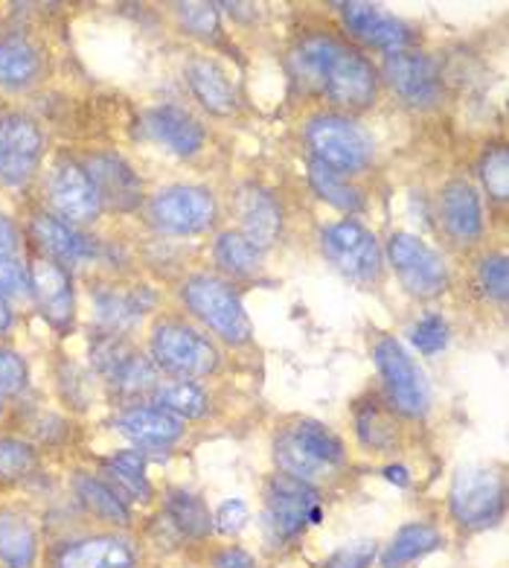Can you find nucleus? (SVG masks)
<instances>
[{"label": "nucleus", "instance_id": "obj_13", "mask_svg": "<svg viewBox=\"0 0 509 568\" xmlns=\"http://www.w3.org/2000/svg\"><path fill=\"white\" fill-rule=\"evenodd\" d=\"M324 91L344 109H367L376 100V73L373 64L355 50L340 48L326 68Z\"/></svg>", "mask_w": 509, "mask_h": 568}, {"label": "nucleus", "instance_id": "obj_11", "mask_svg": "<svg viewBox=\"0 0 509 568\" xmlns=\"http://www.w3.org/2000/svg\"><path fill=\"white\" fill-rule=\"evenodd\" d=\"M47 193H50V204L55 207V213L68 219V225H85L102 211V199L93 187L91 175L73 161L55 164V170L50 172Z\"/></svg>", "mask_w": 509, "mask_h": 568}, {"label": "nucleus", "instance_id": "obj_48", "mask_svg": "<svg viewBox=\"0 0 509 568\" xmlns=\"http://www.w3.org/2000/svg\"><path fill=\"white\" fill-rule=\"evenodd\" d=\"M18 248V231L7 216H0V254H12Z\"/></svg>", "mask_w": 509, "mask_h": 568}, {"label": "nucleus", "instance_id": "obj_15", "mask_svg": "<svg viewBox=\"0 0 509 568\" xmlns=\"http://www.w3.org/2000/svg\"><path fill=\"white\" fill-rule=\"evenodd\" d=\"M387 82L408 105H431L440 97V79L428 55L394 53L385 64Z\"/></svg>", "mask_w": 509, "mask_h": 568}, {"label": "nucleus", "instance_id": "obj_40", "mask_svg": "<svg viewBox=\"0 0 509 568\" xmlns=\"http://www.w3.org/2000/svg\"><path fill=\"white\" fill-rule=\"evenodd\" d=\"M480 179L487 184L489 195H495L498 202H503L509 195V155L507 149H495L483 158L480 164Z\"/></svg>", "mask_w": 509, "mask_h": 568}, {"label": "nucleus", "instance_id": "obj_7", "mask_svg": "<svg viewBox=\"0 0 509 568\" xmlns=\"http://www.w3.org/2000/svg\"><path fill=\"white\" fill-rule=\"evenodd\" d=\"M315 507V487L297 481L292 475H274L265 490V528L277 542L301 537Z\"/></svg>", "mask_w": 509, "mask_h": 568}, {"label": "nucleus", "instance_id": "obj_38", "mask_svg": "<svg viewBox=\"0 0 509 568\" xmlns=\"http://www.w3.org/2000/svg\"><path fill=\"white\" fill-rule=\"evenodd\" d=\"M358 437L370 449H387V446H394L396 428L390 426V420H385V414L378 412L376 405H370L358 414Z\"/></svg>", "mask_w": 509, "mask_h": 568}, {"label": "nucleus", "instance_id": "obj_37", "mask_svg": "<svg viewBox=\"0 0 509 568\" xmlns=\"http://www.w3.org/2000/svg\"><path fill=\"white\" fill-rule=\"evenodd\" d=\"M35 467V452L30 444L16 437H0V481H21Z\"/></svg>", "mask_w": 509, "mask_h": 568}, {"label": "nucleus", "instance_id": "obj_23", "mask_svg": "<svg viewBox=\"0 0 509 568\" xmlns=\"http://www.w3.org/2000/svg\"><path fill=\"white\" fill-rule=\"evenodd\" d=\"M240 219H242V236H245L254 248H271L279 234V207L265 190L247 187L240 195Z\"/></svg>", "mask_w": 509, "mask_h": 568}, {"label": "nucleus", "instance_id": "obj_21", "mask_svg": "<svg viewBox=\"0 0 509 568\" xmlns=\"http://www.w3.org/2000/svg\"><path fill=\"white\" fill-rule=\"evenodd\" d=\"M440 216L446 231L455 240L471 242L483 231V213H480V199L469 181H451L442 187Z\"/></svg>", "mask_w": 509, "mask_h": 568}, {"label": "nucleus", "instance_id": "obj_27", "mask_svg": "<svg viewBox=\"0 0 509 568\" xmlns=\"http://www.w3.org/2000/svg\"><path fill=\"white\" fill-rule=\"evenodd\" d=\"M73 493H77V498L82 501L88 514L96 516L105 525H114V528H129L132 525V507L125 505L123 498L116 496L100 475L79 473L73 478Z\"/></svg>", "mask_w": 509, "mask_h": 568}, {"label": "nucleus", "instance_id": "obj_1", "mask_svg": "<svg viewBox=\"0 0 509 568\" xmlns=\"http://www.w3.org/2000/svg\"><path fill=\"white\" fill-rule=\"evenodd\" d=\"M503 478L492 467H471L457 469L451 493H448V505L451 516L457 519L460 528L480 530L489 528L503 516Z\"/></svg>", "mask_w": 509, "mask_h": 568}, {"label": "nucleus", "instance_id": "obj_49", "mask_svg": "<svg viewBox=\"0 0 509 568\" xmlns=\"http://www.w3.org/2000/svg\"><path fill=\"white\" fill-rule=\"evenodd\" d=\"M385 478L390 484H396V487H408L410 484V475H408V469L401 467V464H394V467H387L385 469Z\"/></svg>", "mask_w": 509, "mask_h": 568}, {"label": "nucleus", "instance_id": "obj_25", "mask_svg": "<svg viewBox=\"0 0 509 568\" xmlns=\"http://www.w3.org/2000/svg\"><path fill=\"white\" fill-rule=\"evenodd\" d=\"M32 236L47 254H53L55 260H64V263L93 257V242L88 236L79 234L77 227H70L62 219L47 216V213H39L32 219Z\"/></svg>", "mask_w": 509, "mask_h": 568}, {"label": "nucleus", "instance_id": "obj_33", "mask_svg": "<svg viewBox=\"0 0 509 568\" xmlns=\"http://www.w3.org/2000/svg\"><path fill=\"white\" fill-rule=\"evenodd\" d=\"M155 408L172 417H201L207 408V397L193 382H166L155 388Z\"/></svg>", "mask_w": 509, "mask_h": 568}, {"label": "nucleus", "instance_id": "obj_44", "mask_svg": "<svg viewBox=\"0 0 509 568\" xmlns=\"http://www.w3.org/2000/svg\"><path fill=\"white\" fill-rule=\"evenodd\" d=\"M27 385V365L12 351H0V390L3 394H21Z\"/></svg>", "mask_w": 509, "mask_h": 568}, {"label": "nucleus", "instance_id": "obj_41", "mask_svg": "<svg viewBox=\"0 0 509 568\" xmlns=\"http://www.w3.org/2000/svg\"><path fill=\"white\" fill-rule=\"evenodd\" d=\"M177 16H181V24L201 39H213L218 32L216 7H210V3H181Z\"/></svg>", "mask_w": 509, "mask_h": 568}, {"label": "nucleus", "instance_id": "obj_32", "mask_svg": "<svg viewBox=\"0 0 509 568\" xmlns=\"http://www.w3.org/2000/svg\"><path fill=\"white\" fill-rule=\"evenodd\" d=\"M288 435H292L303 449L309 452L312 458L324 460L326 467H340L344 458H347V455H344V444H340L338 437L315 420H301L297 426L288 428Z\"/></svg>", "mask_w": 509, "mask_h": 568}, {"label": "nucleus", "instance_id": "obj_14", "mask_svg": "<svg viewBox=\"0 0 509 568\" xmlns=\"http://www.w3.org/2000/svg\"><path fill=\"white\" fill-rule=\"evenodd\" d=\"M32 295L39 310L59 333L73 327V283L70 274L55 260H35L30 268Z\"/></svg>", "mask_w": 509, "mask_h": 568}, {"label": "nucleus", "instance_id": "obj_4", "mask_svg": "<svg viewBox=\"0 0 509 568\" xmlns=\"http://www.w3.org/2000/svg\"><path fill=\"white\" fill-rule=\"evenodd\" d=\"M387 257L399 274L410 295L437 297L446 292L448 272L442 257L434 248H428L419 236L394 234L387 242Z\"/></svg>", "mask_w": 509, "mask_h": 568}, {"label": "nucleus", "instance_id": "obj_39", "mask_svg": "<svg viewBox=\"0 0 509 568\" xmlns=\"http://www.w3.org/2000/svg\"><path fill=\"white\" fill-rule=\"evenodd\" d=\"M378 560V542L376 539H362V542L340 545L320 562V568H370Z\"/></svg>", "mask_w": 509, "mask_h": 568}, {"label": "nucleus", "instance_id": "obj_42", "mask_svg": "<svg viewBox=\"0 0 509 568\" xmlns=\"http://www.w3.org/2000/svg\"><path fill=\"white\" fill-rule=\"evenodd\" d=\"M410 338H414L419 353L434 356V353H440L448 344V324L440 318V315H425L417 327H414Z\"/></svg>", "mask_w": 509, "mask_h": 568}, {"label": "nucleus", "instance_id": "obj_18", "mask_svg": "<svg viewBox=\"0 0 509 568\" xmlns=\"http://www.w3.org/2000/svg\"><path fill=\"white\" fill-rule=\"evenodd\" d=\"M100 478L109 484L125 505H149L155 498V487L146 475V455L138 449L116 452L102 464Z\"/></svg>", "mask_w": 509, "mask_h": 568}, {"label": "nucleus", "instance_id": "obj_26", "mask_svg": "<svg viewBox=\"0 0 509 568\" xmlns=\"http://www.w3.org/2000/svg\"><path fill=\"white\" fill-rule=\"evenodd\" d=\"M186 82H190L201 105L218 114V118H227V114L236 111V94H233L231 82H227V77H224V71L216 62L193 59L190 68H186Z\"/></svg>", "mask_w": 509, "mask_h": 568}, {"label": "nucleus", "instance_id": "obj_45", "mask_svg": "<svg viewBox=\"0 0 509 568\" xmlns=\"http://www.w3.org/2000/svg\"><path fill=\"white\" fill-rule=\"evenodd\" d=\"M480 283L489 295L503 301L507 297V257H489L480 265Z\"/></svg>", "mask_w": 509, "mask_h": 568}, {"label": "nucleus", "instance_id": "obj_3", "mask_svg": "<svg viewBox=\"0 0 509 568\" xmlns=\"http://www.w3.org/2000/svg\"><path fill=\"white\" fill-rule=\"evenodd\" d=\"M306 141L315 152V161L326 164L335 172H355L367 166L373 158V141L362 125L347 118H315L306 129Z\"/></svg>", "mask_w": 509, "mask_h": 568}, {"label": "nucleus", "instance_id": "obj_30", "mask_svg": "<svg viewBox=\"0 0 509 568\" xmlns=\"http://www.w3.org/2000/svg\"><path fill=\"white\" fill-rule=\"evenodd\" d=\"M340 50L338 41L333 39H309L303 41L301 48L292 53V71L301 79V85L312 88V91H324V77L335 53Z\"/></svg>", "mask_w": 509, "mask_h": 568}, {"label": "nucleus", "instance_id": "obj_2", "mask_svg": "<svg viewBox=\"0 0 509 568\" xmlns=\"http://www.w3.org/2000/svg\"><path fill=\"white\" fill-rule=\"evenodd\" d=\"M184 301L198 315L213 333H218L224 342L242 344L251 338V318H247L245 306L231 286H224L216 277H193L184 283Z\"/></svg>", "mask_w": 509, "mask_h": 568}, {"label": "nucleus", "instance_id": "obj_31", "mask_svg": "<svg viewBox=\"0 0 509 568\" xmlns=\"http://www.w3.org/2000/svg\"><path fill=\"white\" fill-rule=\"evenodd\" d=\"M277 464L283 469V475H292V478L309 484V487L324 484L333 475V467H326L324 460L312 458L309 452L303 449L288 432H283L277 440Z\"/></svg>", "mask_w": 509, "mask_h": 568}, {"label": "nucleus", "instance_id": "obj_5", "mask_svg": "<svg viewBox=\"0 0 509 568\" xmlns=\"http://www.w3.org/2000/svg\"><path fill=\"white\" fill-rule=\"evenodd\" d=\"M152 353H155L157 365L166 367L170 374L184 376V379L207 376L218 365L216 347L184 324H161L152 335Z\"/></svg>", "mask_w": 509, "mask_h": 568}, {"label": "nucleus", "instance_id": "obj_19", "mask_svg": "<svg viewBox=\"0 0 509 568\" xmlns=\"http://www.w3.org/2000/svg\"><path fill=\"white\" fill-rule=\"evenodd\" d=\"M344 21L358 39L373 44V48L390 50V53L405 50V44L410 41L408 27L396 21L394 16L381 12L378 7H370V3H347L344 7Z\"/></svg>", "mask_w": 509, "mask_h": 568}, {"label": "nucleus", "instance_id": "obj_28", "mask_svg": "<svg viewBox=\"0 0 509 568\" xmlns=\"http://www.w3.org/2000/svg\"><path fill=\"white\" fill-rule=\"evenodd\" d=\"M41 73V55L21 36L0 41V88H27Z\"/></svg>", "mask_w": 509, "mask_h": 568}, {"label": "nucleus", "instance_id": "obj_35", "mask_svg": "<svg viewBox=\"0 0 509 568\" xmlns=\"http://www.w3.org/2000/svg\"><path fill=\"white\" fill-rule=\"evenodd\" d=\"M105 376H109L111 385H114L120 394H140V390L157 388L155 365H152L149 358L138 356L134 351L125 353V356L120 358V362H116Z\"/></svg>", "mask_w": 509, "mask_h": 568}, {"label": "nucleus", "instance_id": "obj_46", "mask_svg": "<svg viewBox=\"0 0 509 568\" xmlns=\"http://www.w3.org/2000/svg\"><path fill=\"white\" fill-rule=\"evenodd\" d=\"M27 292V272L18 260L0 254V295H21Z\"/></svg>", "mask_w": 509, "mask_h": 568}, {"label": "nucleus", "instance_id": "obj_29", "mask_svg": "<svg viewBox=\"0 0 509 568\" xmlns=\"http://www.w3.org/2000/svg\"><path fill=\"white\" fill-rule=\"evenodd\" d=\"M163 519L175 528L177 537L186 539L207 537L210 528H213V516H210L207 505L186 490H170L166 507H163Z\"/></svg>", "mask_w": 509, "mask_h": 568}, {"label": "nucleus", "instance_id": "obj_47", "mask_svg": "<svg viewBox=\"0 0 509 568\" xmlns=\"http://www.w3.org/2000/svg\"><path fill=\"white\" fill-rule=\"evenodd\" d=\"M213 568H256V562L245 548H236V545H233V548H224V551L218 554Z\"/></svg>", "mask_w": 509, "mask_h": 568}, {"label": "nucleus", "instance_id": "obj_12", "mask_svg": "<svg viewBox=\"0 0 509 568\" xmlns=\"http://www.w3.org/2000/svg\"><path fill=\"white\" fill-rule=\"evenodd\" d=\"M53 568H138V548L120 534H88L64 542Z\"/></svg>", "mask_w": 509, "mask_h": 568}, {"label": "nucleus", "instance_id": "obj_10", "mask_svg": "<svg viewBox=\"0 0 509 568\" xmlns=\"http://www.w3.org/2000/svg\"><path fill=\"white\" fill-rule=\"evenodd\" d=\"M41 161V132L23 114H7L0 120V181L21 187L35 175Z\"/></svg>", "mask_w": 509, "mask_h": 568}, {"label": "nucleus", "instance_id": "obj_43", "mask_svg": "<svg viewBox=\"0 0 509 568\" xmlns=\"http://www.w3.org/2000/svg\"><path fill=\"white\" fill-rule=\"evenodd\" d=\"M247 519H251V510H247L245 501L242 498H227L216 510V516H213V528L224 534V537H236V534H242Z\"/></svg>", "mask_w": 509, "mask_h": 568}, {"label": "nucleus", "instance_id": "obj_9", "mask_svg": "<svg viewBox=\"0 0 509 568\" xmlns=\"http://www.w3.org/2000/svg\"><path fill=\"white\" fill-rule=\"evenodd\" d=\"M149 216L163 234H198V231L213 225L216 202L207 190L201 187H170L155 195Z\"/></svg>", "mask_w": 509, "mask_h": 568}, {"label": "nucleus", "instance_id": "obj_17", "mask_svg": "<svg viewBox=\"0 0 509 568\" xmlns=\"http://www.w3.org/2000/svg\"><path fill=\"white\" fill-rule=\"evenodd\" d=\"M143 129L155 143L166 146L175 155H195L204 146V129L193 114H186L177 105H161L143 118Z\"/></svg>", "mask_w": 509, "mask_h": 568}, {"label": "nucleus", "instance_id": "obj_8", "mask_svg": "<svg viewBox=\"0 0 509 568\" xmlns=\"http://www.w3.org/2000/svg\"><path fill=\"white\" fill-rule=\"evenodd\" d=\"M376 367L381 379H385L390 399L401 414L408 417H423L428 408V388H425L423 374L417 365L410 362L408 353L401 351V344L390 335L378 338L376 344Z\"/></svg>", "mask_w": 509, "mask_h": 568}, {"label": "nucleus", "instance_id": "obj_20", "mask_svg": "<svg viewBox=\"0 0 509 568\" xmlns=\"http://www.w3.org/2000/svg\"><path fill=\"white\" fill-rule=\"evenodd\" d=\"M39 566V530L35 521L16 507L0 510V568Z\"/></svg>", "mask_w": 509, "mask_h": 568}, {"label": "nucleus", "instance_id": "obj_36", "mask_svg": "<svg viewBox=\"0 0 509 568\" xmlns=\"http://www.w3.org/2000/svg\"><path fill=\"white\" fill-rule=\"evenodd\" d=\"M309 179L312 187L317 190V195L326 199L329 204H335L338 211H362V193L355 187H349V184H344V181H340V172L329 170V166L320 164V161H312Z\"/></svg>", "mask_w": 509, "mask_h": 568}, {"label": "nucleus", "instance_id": "obj_50", "mask_svg": "<svg viewBox=\"0 0 509 568\" xmlns=\"http://www.w3.org/2000/svg\"><path fill=\"white\" fill-rule=\"evenodd\" d=\"M9 327H12V312L7 306V297L0 295V333H7Z\"/></svg>", "mask_w": 509, "mask_h": 568}, {"label": "nucleus", "instance_id": "obj_6", "mask_svg": "<svg viewBox=\"0 0 509 568\" xmlns=\"http://www.w3.org/2000/svg\"><path fill=\"white\" fill-rule=\"evenodd\" d=\"M324 251L335 268L355 283H373L381 272V251L376 236L353 219L326 227Z\"/></svg>", "mask_w": 509, "mask_h": 568}, {"label": "nucleus", "instance_id": "obj_16", "mask_svg": "<svg viewBox=\"0 0 509 568\" xmlns=\"http://www.w3.org/2000/svg\"><path fill=\"white\" fill-rule=\"evenodd\" d=\"M88 175H91L102 202H109L116 211H134L140 204L143 184H140L138 172L120 155H109V152L93 155L88 164Z\"/></svg>", "mask_w": 509, "mask_h": 568}, {"label": "nucleus", "instance_id": "obj_22", "mask_svg": "<svg viewBox=\"0 0 509 568\" xmlns=\"http://www.w3.org/2000/svg\"><path fill=\"white\" fill-rule=\"evenodd\" d=\"M116 428L140 449H170L181 437V423L161 408H129L116 417Z\"/></svg>", "mask_w": 509, "mask_h": 568}, {"label": "nucleus", "instance_id": "obj_24", "mask_svg": "<svg viewBox=\"0 0 509 568\" xmlns=\"http://www.w3.org/2000/svg\"><path fill=\"white\" fill-rule=\"evenodd\" d=\"M437 548H442V534L428 521H408L401 525L394 534L390 545H387L381 557H378V566L381 568H405L410 562L423 560L428 554H434Z\"/></svg>", "mask_w": 509, "mask_h": 568}, {"label": "nucleus", "instance_id": "obj_34", "mask_svg": "<svg viewBox=\"0 0 509 568\" xmlns=\"http://www.w3.org/2000/svg\"><path fill=\"white\" fill-rule=\"evenodd\" d=\"M216 263L222 265L224 272H231L233 277H247V274L259 272L263 251L254 248L242 234L227 231V234L218 236L216 242Z\"/></svg>", "mask_w": 509, "mask_h": 568}, {"label": "nucleus", "instance_id": "obj_51", "mask_svg": "<svg viewBox=\"0 0 509 568\" xmlns=\"http://www.w3.org/2000/svg\"><path fill=\"white\" fill-rule=\"evenodd\" d=\"M0 414H3V390H0Z\"/></svg>", "mask_w": 509, "mask_h": 568}]
</instances>
